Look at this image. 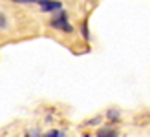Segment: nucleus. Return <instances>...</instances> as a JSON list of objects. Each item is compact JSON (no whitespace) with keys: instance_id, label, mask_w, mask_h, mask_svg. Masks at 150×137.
Wrapping results in <instances>:
<instances>
[{"instance_id":"1","label":"nucleus","mask_w":150,"mask_h":137,"mask_svg":"<svg viewBox=\"0 0 150 137\" xmlns=\"http://www.w3.org/2000/svg\"><path fill=\"white\" fill-rule=\"evenodd\" d=\"M50 26L53 29H59L62 33H71L73 31V26L68 22V15L64 11H59L57 15H53V18L50 20Z\"/></svg>"},{"instance_id":"2","label":"nucleus","mask_w":150,"mask_h":137,"mask_svg":"<svg viewBox=\"0 0 150 137\" xmlns=\"http://www.w3.org/2000/svg\"><path fill=\"white\" fill-rule=\"evenodd\" d=\"M37 4L44 13H55L62 9V4L59 0H37Z\"/></svg>"},{"instance_id":"3","label":"nucleus","mask_w":150,"mask_h":137,"mask_svg":"<svg viewBox=\"0 0 150 137\" xmlns=\"http://www.w3.org/2000/svg\"><path fill=\"white\" fill-rule=\"evenodd\" d=\"M95 137H119V130L117 128H112V126L99 128V130L95 132Z\"/></svg>"},{"instance_id":"7","label":"nucleus","mask_w":150,"mask_h":137,"mask_svg":"<svg viewBox=\"0 0 150 137\" xmlns=\"http://www.w3.org/2000/svg\"><path fill=\"white\" fill-rule=\"evenodd\" d=\"M81 33H82V37H84V40H90V33H88V24H86V22H82Z\"/></svg>"},{"instance_id":"4","label":"nucleus","mask_w":150,"mask_h":137,"mask_svg":"<svg viewBox=\"0 0 150 137\" xmlns=\"http://www.w3.org/2000/svg\"><path fill=\"white\" fill-rule=\"evenodd\" d=\"M119 117H121V112H119L117 108H110V110L106 112V119L112 121V123H117Z\"/></svg>"},{"instance_id":"8","label":"nucleus","mask_w":150,"mask_h":137,"mask_svg":"<svg viewBox=\"0 0 150 137\" xmlns=\"http://www.w3.org/2000/svg\"><path fill=\"white\" fill-rule=\"evenodd\" d=\"M7 28V18L4 13H0V29H6Z\"/></svg>"},{"instance_id":"10","label":"nucleus","mask_w":150,"mask_h":137,"mask_svg":"<svg viewBox=\"0 0 150 137\" xmlns=\"http://www.w3.org/2000/svg\"><path fill=\"white\" fill-rule=\"evenodd\" d=\"M15 2H20V4H33L37 0H15Z\"/></svg>"},{"instance_id":"6","label":"nucleus","mask_w":150,"mask_h":137,"mask_svg":"<svg viewBox=\"0 0 150 137\" xmlns=\"http://www.w3.org/2000/svg\"><path fill=\"white\" fill-rule=\"evenodd\" d=\"M40 137H66V132H62V130H50L46 133H42Z\"/></svg>"},{"instance_id":"9","label":"nucleus","mask_w":150,"mask_h":137,"mask_svg":"<svg viewBox=\"0 0 150 137\" xmlns=\"http://www.w3.org/2000/svg\"><path fill=\"white\" fill-rule=\"evenodd\" d=\"M24 137H40V133H39V130H29Z\"/></svg>"},{"instance_id":"5","label":"nucleus","mask_w":150,"mask_h":137,"mask_svg":"<svg viewBox=\"0 0 150 137\" xmlns=\"http://www.w3.org/2000/svg\"><path fill=\"white\" fill-rule=\"evenodd\" d=\"M101 121H103L101 115H95V117H92V119L84 121V123H82V126H97V124H101Z\"/></svg>"}]
</instances>
